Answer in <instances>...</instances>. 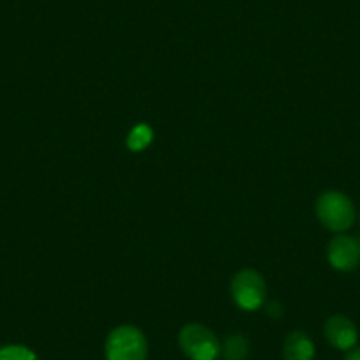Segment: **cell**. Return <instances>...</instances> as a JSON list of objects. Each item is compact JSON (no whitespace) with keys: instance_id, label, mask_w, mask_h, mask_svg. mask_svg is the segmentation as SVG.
Wrapping results in <instances>:
<instances>
[{"instance_id":"obj_4","label":"cell","mask_w":360,"mask_h":360,"mask_svg":"<svg viewBox=\"0 0 360 360\" xmlns=\"http://www.w3.org/2000/svg\"><path fill=\"white\" fill-rule=\"evenodd\" d=\"M233 302L244 311H256L263 307L266 299L265 279L252 269H244L231 279Z\"/></svg>"},{"instance_id":"obj_9","label":"cell","mask_w":360,"mask_h":360,"mask_svg":"<svg viewBox=\"0 0 360 360\" xmlns=\"http://www.w3.org/2000/svg\"><path fill=\"white\" fill-rule=\"evenodd\" d=\"M152 138H154V131L147 124H138L127 136V147L134 152H140L152 143Z\"/></svg>"},{"instance_id":"obj_3","label":"cell","mask_w":360,"mask_h":360,"mask_svg":"<svg viewBox=\"0 0 360 360\" xmlns=\"http://www.w3.org/2000/svg\"><path fill=\"white\" fill-rule=\"evenodd\" d=\"M179 346L189 360H217L221 355V341L202 323H188L180 328Z\"/></svg>"},{"instance_id":"obj_2","label":"cell","mask_w":360,"mask_h":360,"mask_svg":"<svg viewBox=\"0 0 360 360\" xmlns=\"http://www.w3.org/2000/svg\"><path fill=\"white\" fill-rule=\"evenodd\" d=\"M316 216L325 228L341 233L355 223V207L345 193L332 189L318 196Z\"/></svg>"},{"instance_id":"obj_6","label":"cell","mask_w":360,"mask_h":360,"mask_svg":"<svg viewBox=\"0 0 360 360\" xmlns=\"http://www.w3.org/2000/svg\"><path fill=\"white\" fill-rule=\"evenodd\" d=\"M323 332L328 345L338 349H342V352L355 348L356 339H359L356 325L345 314H334V316L328 318L325 321Z\"/></svg>"},{"instance_id":"obj_10","label":"cell","mask_w":360,"mask_h":360,"mask_svg":"<svg viewBox=\"0 0 360 360\" xmlns=\"http://www.w3.org/2000/svg\"><path fill=\"white\" fill-rule=\"evenodd\" d=\"M0 360H39L36 353L27 346L9 345L0 348Z\"/></svg>"},{"instance_id":"obj_5","label":"cell","mask_w":360,"mask_h":360,"mask_svg":"<svg viewBox=\"0 0 360 360\" xmlns=\"http://www.w3.org/2000/svg\"><path fill=\"white\" fill-rule=\"evenodd\" d=\"M328 263L339 272H352L360 263V248L356 238L349 235H335L327 248Z\"/></svg>"},{"instance_id":"obj_8","label":"cell","mask_w":360,"mask_h":360,"mask_svg":"<svg viewBox=\"0 0 360 360\" xmlns=\"http://www.w3.org/2000/svg\"><path fill=\"white\" fill-rule=\"evenodd\" d=\"M224 360H245L249 355V342L242 334H230L221 345Z\"/></svg>"},{"instance_id":"obj_1","label":"cell","mask_w":360,"mask_h":360,"mask_svg":"<svg viewBox=\"0 0 360 360\" xmlns=\"http://www.w3.org/2000/svg\"><path fill=\"white\" fill-rule=\"evenodd\" d=\"M105 356L106 360H147V338L133 325H120L106 338Z\"/></svg>"},{"instance_id":"obj_11","label":"cell","mask_w":360,"mask_h":360,"mask_svg":"<svg viewBox=\"0 0 360 360\" xmlns=\"http://www.w3.org/2000/svg\"><path fill=\"white\" fill-rule=\"evenodd\" d=\"M263 309H265V314L270 318H274V320H278V318L283 316V313H285V309H283V306L279 302H269V304H263Z\"/></svg>"},{"instance_id":"obj_7","label":"cell","mask_w":360,"mask_h":360,"mask_svg":"<svg viewBox=\"0 0 360 360\" xmlns=\"http://www.w3.org/2000/svg\"><path fill=\"white\" fill-rule=\"evenodd\" d=\"M313 341L309 335L302 330H293L286 335L283 345V356L285 360H314Z\"/></svg>"},{"instance_id":"obj_13","label":"cell","mask_w":360,"mask_h":360,"mask_svg":"<svg viewBox=\"0 0 360 360\" xmlns=\"http://www.w3.org/2000/svg\"><path fill=\"white\" fill-rule=\"evenodd\" d=\"M356 242H359V248H360V237H359V238H356Z\"/></svg>"},{"instance_id":"obj_12","label":"cell","mask_w":360,"mask_h":360,"mask_svg":"<svg viewBox=\"0 0 360 360\" xmlns=\"http://www.w3.org/2000/svg\"><path fill=\"white\" fill-rule=\"evenodd\" d=\"M345 360H360V348L348 349V355L345 356Z\"/></svg>"}]
</instances>
